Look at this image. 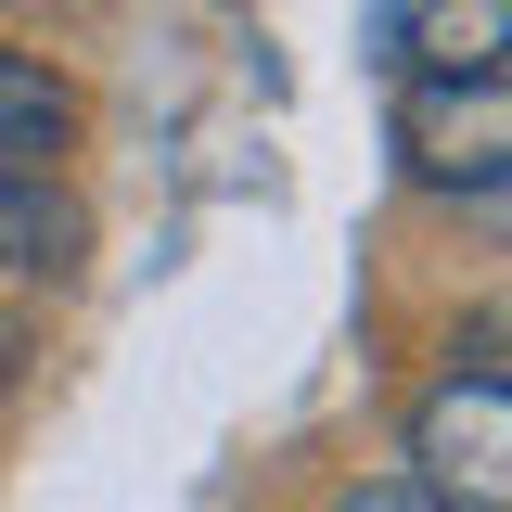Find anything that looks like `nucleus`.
<instances>
[{
  "mask_svg": "<svg viewBox=\"0 0 512 512\" xmlns=\"http://www.w3.org/2000/svg\"><path fill=\"white\" fill-rule=\"evenodd\" d=\"M410 461L423 487L461 512H512V384L500 372H448L423 410H410Z\"/></svg>",
  "mask_w": 512,
  "mask_h": 512,
  "instance_id": "2",
  "label": "nucleus"
},
{
  "mask_svg": "<svg viewBox=\"0 0 512 512\" xmlns=\"http://www.w3.org/2000/svg\"><path fill=\"white\" fill-rule=\"evenodd\" d=\"M90 256V218L64 205V180L39 167V154H13L0 141V269H26V282H64Z\"/></svg>",
  "mask_w": 512,
  "mask_h": 512,
  "instance_id": "3",
  "label": "nucleus"
},
{
  "mask_svg": "<svg viewBox=\"0 0 512 512\" xmlns=\"http://www.w3.org/2000/svg\"><path fill=\"white\" fill-rule=\"evenodd\" d=\"M384 39L410 64H500L512 52V0H384Z\"/></svg>",
  "mask_w": 512,
  "mask_h": 512,
  "instance_id": "4",
  "label": "nucleus"
},
{
  "mask_svg": "<svg viewBox=\"0 0 512 512\" xmlns=\"http://www.w3.org/2000/svg\"><path fill=\"white\" fill-rule=\"evenodd\" d=\"M397 154L436 192H500L512 180V64H423L397 103Z\"/></svg>",
  "mask_w": 512,
  "mask_h": 512,
  "instance_id": "1",
  "label": "nucleus"
},
{
  "mask_svg": "<svg viewBox=\"0 0 512 512\" xmlns=\"http://www.w3.org/2000/svg\"><path fill=\"white\" fill-rule=\"evenodd\" d=\"M0 384H13V346H0Z\"/></svg>",
  "mask_w": 512,
  "mask_h": 512,
  "instance_id": "6",
  "label": "nucleus"
},
{
  "mask_svg": "<svg viewBox=\"0 0 512 512\" xmlns=\"http://www.w3.org/2000/svg\"><path fill=\"white\" fill-rule=\"evenodd\" d=\"M64 128H77V90H64L52 64H26V52H0V141H13V154H39V167H52V154H64Z\"/></svg>",
  "mask_w": 512,
  "mask_h": 512,
  "instance_id": "5",
  "label": "nucleus"
}]
</instances>
